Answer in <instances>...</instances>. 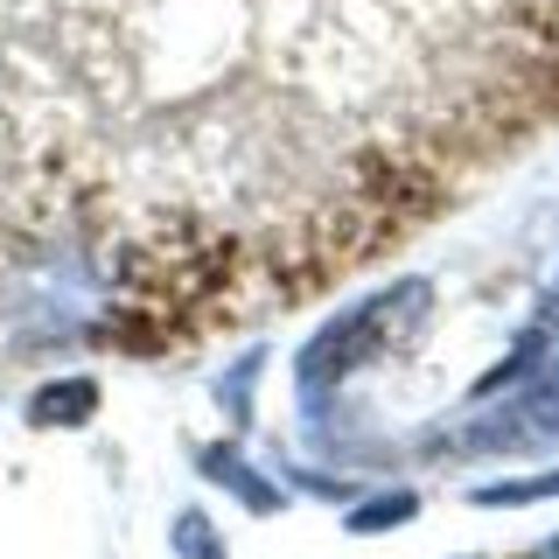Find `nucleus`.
Masks as SVG:
<instances>
[{
    "mask_svg": "<svg viewBox=\"0 0 559 559\" xmlns=\"http://www.w3.org/2000/svg\"><path fill=\"white\" fill-rule=\"evenodd\" d=\"M559 497V468H538V476H511V483H483L468 503H483V511H518V503H546Z\"/></svg>",
    "mask_w": 559,
    "mask_h": 559,
    "instance_id": "6",
    "label": "nucleus"
},
{
    "mask_svg": "<svg viewBox=\"0 0 559 559\" xmlns=\"http://www.w3.org/2000/svg\"><path fill=\"white\" fill-rule=\"evenodd\" d=\"M259 371H266V349H245V357L231 364V371L217 378V406L231 413V419H245V413H252V399H245V384H252Z\"/></svg>",
    "mask_w": 559,
    "mask_h": 559,
    "instance_id": "8",
    "label": "nucleus"
},
{
    "mask_svg": "<svg viewBox=\"0 0 559 559\" xmlns=\"http://www.w3.org/2000/svg\"><path fill=\"white\" fill-rule=\"evenodd\" d=\"M168 546H175V559H231V552H224V532L197 511V503H189V511H175Z\"/></svg>",
    "mask_w": 559,
    "mask_h": 559,
    "instance_id": "7",
    "label": "nucleus"
},
{
    "mask_svg": "<svg viewBox=\"0 0 559 559\" xmlns=\"http://www.w3.org/2000/svg\"><path fill=\"white\" fill-rule=\"evenodd\" d=\"M413 518H419V489H378V497L343 511L349 532H392V524H413Z\"/></svg>",
    "mask_w": 559,
    "mask_h": 559,
    "instance_id": "5",
    "label": "nucleus"
},
{
    "mask_svg": "<svg viewBox=\"0 0 559 559\" xmlns=\"http://www.w3.org/2000/svg\"><path fill=\"white\" fill-rule=\"evenodd\" d=\"M503 384H518V392L497 413H483L476 427L454 433L462 454H511V448H532V441H552L559 433V301L524 329V343L503 357V371L476 378L468 399H497Z\"/></svg>",
    "mask_w": 559,
    "mask_h": 559,
    "instance_id": "2",
    "label": "nucleus"
},
{
    "mask_svg": "<svg viewBox=\"0 0 559 559\" xmlns=\"http://www.w3.org/2000/svg\"><path fill=\"white\" fill-rule=\"evenodd\" d=\"M427 314H433V287H427V280H392V287L364 294L357 308L329 314V322L301 343V357H294V384H301V399L322 406V399L336 392V384H349L364 364L406 349L413 329L427 322Z\"/></svg>",
    "mask_w": 559,
    "mask_h": 559,
    "instance_id": "1",
    "label": "nucleus"
},
{
    "mask_svg": "<svg viewBox=\"0 0 559 559\" xmlns=\"http://www.w3.org/2000/svg\"><path fill=\"white\" fill-rule=\"evenodd\" d=\"M28 427H84V419L98 413V378H49V384H35L28 392Z\"/></svg>",
    "mask_w": 559,
    "mask_h": 559,
    "instance_id": "4",
    "label": "nucleus"
},
{
    "mask_svg": "<svg viewBox=\"0 0 559 559\" xmlns=\"http://www.w3.org/2000/svg\"><path fill=\"white\" fill-rule=\"evenodd\" d=\"M197 476H203V483H217V489H231V497H238L252 518H273L280 503H287V497H280V483H273V476H259V468L245 462V454H238L231 441H210V448H197Z\"/></svg>",
    "mask_w": 559,
    "mask_h": 559,
    "instance_id": "3",
    "label": "nucleus"
},
{
    "mask_svg": "<svg viewBox=\"0 0 559 559\" xmlns=\"http://www.w3.org/2000/svg\"><path fill=\"white\" fill-rule=\"evenodd\" d=\"M532 559H559V532H552V538H546V546H538Z\"/></svg>",
    "mask_w": 559,
    "mask_h": 559,
    "instance_id": "9",
    "label": "nucleus"
}]
</instances>
